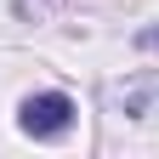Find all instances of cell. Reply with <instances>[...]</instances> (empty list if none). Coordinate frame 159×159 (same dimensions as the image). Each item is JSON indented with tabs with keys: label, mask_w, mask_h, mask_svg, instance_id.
Wrapping results in <instances>:
<instances>
[{
	"label": "cell",
	"mask_w": 159,
	"mask_h": 159,
	"mask_svg": "<svg viewBox=\"0 0 159 159\" xmlns=\"http://www.w3.org/2000/svg\"><path fill=\"white\" fill-rule=\"evenodd\" d=\"M74 97H63V91H34V97H23V108H17V125H23V136H34V142H57V136H68V125H74Z\"/></svg>",
	"instance_id": "obj_1"
}]
</instances>
